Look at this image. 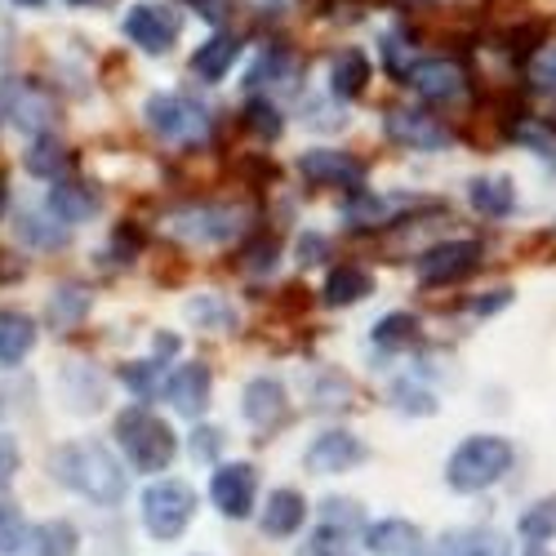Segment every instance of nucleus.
Wrapping results in <instances>:
<instances>
[{
  "label": "nucleus",
  "instance_id": "1",
  "mask_svg": "<svg viewBox=\"0 0 556 556\" xmlns=\"http://www.w3.org/2000/svg\"><path fill=\"white\" fill-rule=\"evenodd\" d=\"M50 472H54L59 485H67L72 494L99 503V507H112V503L125 498V472H121V463L99 441L59 445L54 458H50Z\"/></svg>",
  "mask_w": 556,
  "mask_h": 556
},
{
  "label": "nucleus",
  "instance_id": "2",
  "mask_svg": "<svg viewBox=\"0 0 556 556\" xmlns=\"http://www.w3.org/2000/svg\"><path fill=\"white\" fill-rule=\"evenodd\" d=\"M513 441H503V437H468L445 463V481L450 490L458 494H477V490H490L498 485L507 472H513Z\"/></svg>",
  "mask_w": 556,
  "mask_h": 556
},
{
  "label": "nucleus",
  "instance_id": "3",
  "mask_svg": "<svg viewBox=\"0 0 556 556\" xmlns=\"http://www.w3.org/2000/svg\"><path fill=\"white\" fill-rule=\"evenodd\" d=\"M116 441L125 450V458L134 463L138 472H165L169 463H174V428L165 419H156L152 409L143 405H129L121 409V419H116Z\"/></svg>",
  "mask_w": 556,
  "mask_h": 556
},
{
  "label": "nucleus",
  "instance_id": "4",
  "mask_svg": "<svg viewBox=\"0 0 556 556\" xmlns=\"http://www.w3.org/2000/svg\"><path fill=\"white\" fill-rule=\"evenodd\" d=\"M192 513H197V494L182 481H156L143 494V526L152 539H178L192 526Z\"/></svg>",
  "mask_w": 556,
  "mask_h": 556
},
{
  "label": "nucleus",
  "instance_id": "5",
  "mask_svg": "<svg viewBox=\"0 0 556 556\" xmlns=\"http://www.w3.org/2000/svg\"><path fill=\"white\" fill-rule=\"evenodd\" d=\"M148 125L169 138V143H201V138L210 134V116L201 103H188L182 94H156L148 99Z\"/></svg>",
  "mask_w": 556,
  "mask_h": 556
},
{
  "label": "nucleus",
  "instance_id": "6",
  "mask_svg": "<svg viewBox=\"0 0 556 556\" xmlns=\"http://www.w3.org/2000/svg\"><path fill=\"white\" fill-rule=\"evenodd\" d=\"M210 494L227 521H245L250 507H254V494H258V477H254L250 463H223L210 481Z\"/></svg>",
  "mask_w": 556,
  "mask_h": 556
},
{
  "label": "nucleus",
  "instance_id": "7",
  "mask_svg": "<svg viewBox=\"0 0 556 556\" xmlns=\"http://www.w3.org/2000/svg\"><path fill=\"white\" fill-rule=\"evenodd\" d=\"M477 267H481V250L472 241H445L419 258V281L424 286H454L463 276H472Z\"/></svg>",
  "mask_w": 556,
  "mask_h": 556
},
{
  "label": "nucleus",
  "instance_id": "8",
  "mask_svg": "<svg viewBox=\"0 0 556 556\" xmlns=\"http://www.w3.org/2000/svg\"><path fill=\"white\" fill-rule=\"evenodd\" d=\"M388 138H392V143H401V148H414V152H441V148H450V129L437 116L419 112V108L388 112Z\"/></svg>",
  "mask_w": 556,
  "mask_h": 556
},
{
  "label": "nucleus",
  "instance_id": "9",
  "mask_svg": "<svg viewBox=\"0 0 556 556\" xmlns=\"http://www.w3.org/2000/svg\"><path fill=\"white\" fill-rule=\"evenodd\" d=\"M125 36L148 54H165L178 40V14L169 5H134L125 14Z\"/></svg>",
  "mask_w": 556,
  "mask_h": 556
},
{
  "label": "nucleus",
  "instance_id": "10",
  "mask_svg": "<svg viewBox=\"0 0 556 556\" xmlns=\"http://www.w3.org/2000/svg\"><path fill=\"white\" fill-rule=\"evenodd\" d=\"M409 89L414 94H424L428 103H454L463 99V89H468V80H463V67L450 63V59H424V63H414L405 72Z\"/></svg>",
  "mask_w": 556,
  "mask_h": 556
},
{
  "label": "nucleus",
  "instance_id": "11",
  "mask_svg": "<svg viewBox=\"0 0 556 556\" xmlns=\"http://www.w3.org/2000/svg\"><path fill=\"white\" fill-rule=\"evenodd\" d=\"M361 458H365V445H361L352 432H320V437L307 445V454H303L307 472H316V477L348 472V468H356Z\"/></svg>",
  "mask_w": 556,
  "mask_h": 556
},
{
  "label": "nucleus",
  "instance_id": "12",
  "mask_svg": "<svg viewBox=\"0 0 556 556\" xmlns=\"http://www.w3.org/2000/svg\"><path fill=\"white\" fill-rule=\"evenodd\" d=\"M165 396L178 414H188V419H201V414L210 409V369L201 361L192 365H178L169 383H165Z\"/></svg>",
  "mask_w": 556,
  "mask_h": 556
},
{
  "label": "nucleus",
  "instance_id": "13",
  "mask_svg": "<svg viewBox=\"0 0 556 556\" xmlns=\"http://www.w3.org/2000/svg\"><path fill=\"white\" fill-rule=\"evenodd\" d=\"M299 174L312 182H334V188H361L365 165L348 152H330V148H316L299 156Z\"/></svg>",
  "mask_w": 556,
  "mask_h": 556
},
{
  "label": "nucleus",
  "instance_id": "14",
  "mask_svg": "<svg viewBox=\"0 0 556 556\" xmlns=\"http://www.w3.org/2000/svg\"><path fill=\"white\" fill-rule=\"evenodd\" d=\"M365 552L369 556H428V543L419 526L409 521H379L365 530Z\"/></svg>",
  "mask_w": 556,
  "mask_h": 556
},
{
  "label": "nucleus",
  "instance_id": "15",
  "mask_svg": "<svg viewBox=\"0 0 556 556\" xmlns=\"http://www.w3.org/2000/svg\"><path fill=\"white\" fill-rule=\"evenodd\" d=\"M307 521V503H303V494L299 490H271L267 494V503H263V534H271V539H290V534H299V526Z\"/></svg>",
  "mask_w": 556,
  "mask_h": 556
},
{
  "label": "nucleus",
  "instance_id": "16",
  "mask_svg": "<svg viewBox=\"0 0 556 556\" xmlns=\"http://www.w3.org/2000/svg\"><path fill=\"white\" fill-rule=\"evenodd\" d=\"M237 227L241 223L231 210H188L174 218V231L188 241H227V237H237Z\"/></svg>",
  "mask_w": 556,
  "mask_h": 556
},
{
  "label": "nucleus",
  "instance_id": "17",
  "mask_svg": "<svg viewBox=\"0 0 556 556\" xmlns=\"http://www.w3.org/2000/svg\"><path fill=\"white\" fill-rule=\"evenodd\" d=\"M245 419L254 424V428H276L286 419V388L276 383V379H250V388H245Z\"/></svg>",
  "mask_w": 556,
  "mask_h": 556
},
{
  "label": "nucleus",
  "instance_id": "18",
  "mask_svg": "<svg viewBox=\"0 0 556 556\" xmlns=\"http://www.w3.org/2000/svg\"><path fill=\"white\" fill-rule=\"evenodd\" d=\"M237 54H241V45H237V36L231 31H218V36H210L201 50L192 54V72L201 76V80H223L227 76V67L237 63Z\"/></svg>",
  "mask_w": 556,
  "mask_h": 556
},
{
  "label": "nucleus",
  "instance_id": "19",
  "mask_svg": "<svg viewBox=\"0 0 556 556\" xmlns=\"http://www.w3.org/2000/svg\"><path fill=\"white\" fill-rule=\"evenodd\" d=\"M369 85V59L361 50H343L330 59V94L334 99H356Z\"/></svg>",
  "mask_w": 556,
  "mask_h": 556
},
{
  "label": "nucleus",
  "instance_id": "20",
  "mask_svg": "<svg viewBox=\"0 0 556 556\" xmlns=\"http://www.w3.org/2000/svg\"><path fill=\"white\" fill-rule=\"evenodd\" d=\"M45 210L67 227V223H80L89 214H99V197L76 188V182H59V188H50V197H45Z\"/></svg>",
  "mask_w": 556,
  "mask_h": 556
},
{
  "label": "nucleus",
  "instance_id": "21",
  "mask_svg": "<svg viewBox=\"0 0 556 556\" xmlns=\"http://www.w3.org/2000/svg\"><path fill=\"white\" fill-rule=\"evenodd\" d=\"M369 290H375L369 271H365V267H352V263H343V267H334V271L326 276V303H330V307H352V303H361Z\"/></svg>",
  "mask_w": 556,
  "mask_h": 556
},
{
  "label": "nucleus",
  "instance_id": "22",
  "mask_svg": "<svg viewBox=\"0 0 556 556\" xmlns=\"http://www.w3.org/2000/svg\"><path fill=\"white\" fill-rule=\"evenodd\" d=\"M36 348V326L18 312H0V365H18Z\"/></svg>",
  "mask_w": 556,
  "mask_h": 556
},
{
  "label": "nucleus",
  "instance_id": "23",
  "mask_svg": "<svg viewBox=\"0 0 556 556\" xmlns=\"http://www.w3.org/2000/svg\"><path fill=\"white\" fill-rule=\"evenodd\" d=\"M468 201H472V210H481V214H490V218L513 214V205H517L513 178H498V174L477 178V182H472V192H468Z\"/></svg>",
  "mask_w": 556,
  "mask_h": 556
},
{
  "label": "nucleus",
  "instance_id": "24",
  "mask_svg": "<svg viewBox=\"0 0 556 556\" xmlns=\"http://www.w3.org/2000/svg\"><path fill=\"white\" fill-rule=\"evenodd\" d=\"M10 121L18 125V129H40V125H50V116H54V108H50V99L45 94H36V89H27V85H14L10 89Z\"/></svg>",
  "mask_w": 556,
  "mask_h": 556
},
{
  "label": "nucleus",
  "instance_id": "25",
  "mask_svg": "<svg viewBox=\"0 0 556 556\" xmlns=\"http://www.w3.org/2000/svg\"><path fill=\"white\" fill-rule=\"evenodd\" d=\"M507 543L490 530H450L441 539V556H490V552H503Z\"/></svg>",
  "mask_w": 556,
  "mask_h": 556
},
{
  "label": "nucleus",
  "instance_id": "26",
  "mask_svg": "<svg viewBox=\"0 0 556 556\" xmlns=\"http://www.w3.org/2000/svg\"><path fill=\"white\" fill-rule=\"evenodd\" d=\"M31 556H76V530L67 521H45L31 530Z\"/></svg>",
  "mask_w": 556,
  "mask_h": 556
},
{
  "label": "nucleus",
  "instance_id": "27",
  "mask_svg": "<svg viewBox=\"0 0 556 556\" xmlns=\"http://www.w3.org/2000/svg\"><path fill=\"white\" fill-rule=\"evenodd\" d=\"M414 339H419V320H414L409 312H392L375 326V348H383V352H396Z\"/></svg>",
  "mask_w": 556,
  "mask_h": 556
},
{
  "label": "nucleus",
  "instance_id": "28",
  "mask_svg": "<svg viewBox=\"0 0 556 556\" xmlns=\"http://www.w3.org/2000/svg\"><path fill=\"white\" fill-rule=\"evenodd\" d=\"M27 526H23V513L10 503V498H0V556H14L27 547Z\"/></svg>",
  "mask_w": 556,
  "mask_h": 556
},
{
  "label": "nucleus",
  "instance_id": "29",
  "mask_svg": "<svg viewBox=\"0 0 556 556\" xmlns=\"http://www.w3.org/2000/svg\"><path fill=\"white\" fill-rule=\"evenodd\" d=\"M521 534L530 543H547L556 534V498H543V503L530 507V513L521 517Z\"/></svg>",
  "mask_w": 556,
  "mask_h": 556
},
{
  "label": "nucleus",
  "instance_id": "30",
  "mask_svg": "<svg viewBox=\"0 0 556 556\" xmlns=\"http://www.w3.org/2000/svg\"><path fill=\"white\" fill-rule=\"evenodd\" d=\"M27 169L36 174V178H59L63 169H67V152L59 148V143H31V152H27Z\"/></svg>",
  "mask_w": 556,
  "mask_h": 556
},
{
  "label": "nucleus",
  "instance_id": "31",
  "mask_svg": "<svg viewBox=\"0 0 556 556\" xmlns=\"http://www.w3.org/2000/svg\"><path fill=\"white\" fill-rule=\"evenodd\" d=\"M188 316L201 320L205 330H231V326H237V312H231L227 303H218V299H197L188 307Z\"/></svg>",
  "mask_w": 556,
  "mask_h": 556
},
{
  "label": "nucleus",
  "instance_id": "32",
  "mask_svg": "<svg viewBox=\"0 0 556 556\" xmlns=\"http://www.w3.org/2000/svg\"><path fill=\"white\" fill-rule=\"evenodd\" d=\"M245 125H250L254 134H263V138H276V134H281V112H276L267 99H263V103H250V108H245Z\"/></svg>",
  "mask_w": 556,
  "mask_h": 556
},
{
  "label": "nucleus",
  "instance_id": "33",
  "mask_svg": "<svg viewBox=\"0 0 556 556\" xmlns=\"http://www.w3.org/2000/svg\"><path fill=\"white\" fill-rule=\"evenodd\" d=\"M85 307H89V299L80 290H63L54 299V307H50V320H54V326H72L76 316H85Z\"/></svg>",
  "mask_w": 556,
  "mask_h": 556
},
{
  "label": "nucleus",
  "instance_id": "34",
  "mask_svg": "<svg viewBox=\"0 0 556 556\" xmlns=\"http://www.w3.org/2000/svg\"><path fill=\"white\" fill-rule=\"evenodd\" d=\"M392 396H396V405H401V409H409V414H432V409H437L432 392L414 388V383H396V388H392Z\"/></svg>",
  "mask_w": 556,
  "mask_h": 556
},
{
  "label": "nucleus",
  "instance_id": "35",
  "mask_svg": "<svg viewBox=\"0 0 556 556\" xmlns=\"http://www.w3.org/2000/svg\"><path fill=\"white\" fill-rule=\"evenodd\" d=\"M286 67H290V54L286 50H267V59H258L254 72H250V85H271Z\"/></svg>",
  "mask_w": 556,
  "mask_h": 556
},
{
  "label": "nucleus",
  "instance_id": "36",
  "mask_svg": "<svg viewBox=\"0 0 556 556\" xmlns=\"http://www.w3.org/2000/svg\"><path fill=\"white\" fill-rule=\"evenodd\" d=\"M326 526H334V534L339 530H348V526H361V513H356V503H348V498H330L326 503Z\"/></svg>",
  "mask_w": 556,
  "mask_h": 556
},
{
  "label": "nucleus",
  "instance_id": "37",
  "mask_svg": "<svg viewBox=\"0 0 556 556\" xmlns=\"http://www.w3.org/2000/svg\"><path fill=\"white\" fill-rule=\"evenodd\" d=\"M507 303H513V290H490L485 299H472V303H468V312L490 316V312H498V307H507Z\"/></svg>",
  "mask_w": 556,
  "mask_h": 556
},
{
  "label": "nucleus",
  "instance_id": "38",
  "mask_svg": "<svg viewBox=\"0 0 556 556\" xmlns=\"http://www.w3.org/2000/svg\"><path fill=\"white\" fill-rule=\"evenodd\" d=\"M218 441H223V432L201 428V432H192V454H197V458H214V454H218Z\"/></svg>",
  "mask_w": 556,
  "mask_h": 556
},
{
  "label": "nucleus",
  "instance_id": "39",
  "mask_svg": "<svg viewBox=\"0 0 556 556\" xmlns=\"http://www.w3.org/2000/svg\"><path fill=\"white\" fill-rule=\"evenodd\" d=\"M14 472H18V445L0 437V485H5Z\"/></svg>",
  "mask_w": 556,
  "mask_h": 556
},
{
  "label": "nucleus",
  "instance_id": "40",
  "mask_svg": "<svg viewBox=\"0 0 556 556\" xmlns=\"http://www.w3.org/2000/svg\"><path fill=\"white\" fill-rule=\"evenodd\" d=\"M534 80L556 85V45H547V50L539 54V63H534Z\"/></svg>",
  "mask_w": 556,
  "mask_h": 556
},
{
  "label": "nucleus",
  "instance_id": "41",
  "mask_svg": "<svg viewBox=\"0 0 556 556\" xmlns=\"http://www.w3.org/2000/svg\"><path fill=\"white\" fill-rule=\"evenodd\" d=\"M188 5H192L201 18H223V14H227V10H223L227 0H188Z\"/></svg>",
  "mask_w": 556,
  "mask_h": 556
},
{
  "label": "nucleus",
  "instance_id": "42",
  "mask_svg": "<svg viewBox=\"0 0 556 556\" xmlns=\"http://www.w3.org/2000/svg\"><path fill=\"white\" fill-rule=\"evenodd\" d=\"M67 5H76V10H94V5H112V0H67Z\"/></svg>",
  "mask_w": 556,
  "mask_h": 556
},
{
  "label": "nucleus",
  "instance_id": "43",
  "mask_svg": "<svg viewBox=\"0 0 556 556\" xmlns=\"http://www.w3.org/2000/svg\"><path fill=\"white\" fill-rule=\"evenodd\" d=\"M0 210H5V178H0Z\"/></svg>",
  "mask_w": 556,
  "mask_h": 556
},
{
  "label": "nucleus",
  "instance_id": "44",
  "mask_svg": "<svg viewBox=\"0 0 556 556\" xmlns=\"http://www.w3.org/2000/svg\"><path fill=\"white\" fill-rule=\"evenodd\" d=\"M530 556H547V552H543V547H530Z\"/></svg>",
  "mask_w": 556,
  "mask_h": 556
},
{
  "label": "nucleus",
  "instance_id": "45",
  "mask_svg": "<svg viewBox=\"0 0 556 556\" xmlns=\"http://www.w3.org/2000/svg\"><path fill=\"white\" fill-rule=\"evenodd\" d=\"M18 5H40V0H18Z\"/></svg>",
  "mask_w": 556,
  "mask_h": 556
},
{
  "label": "nucleus",
  "instance_id": "46",
  "mask_svg": "<svg viewBox=\"0 0 556 556\" xmlns=\"http://www.w3.org/2000/svg\"><path fill=\"white\" fill-rule=\"evenodd\" d=\"M490 556H507V547H503V552H490Z\"/></svg>",
  "mask_w": 556,
  "mask_h": 556
}]
</instances>
